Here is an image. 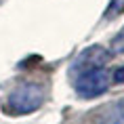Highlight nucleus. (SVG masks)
Wrapping results in <instances>:
<instances>
[{"label": "nucleus", "mask_w": 124, "mask_h": 124, "mask_svg": "<svg viewBox=\"0 0 124 124\" xmlns=\"http://www.w3.org/2000/svg\"><path fill=\"white\" fill-rule=\"evenodd\" d=\"M109 82H111V78H109V74L105 72V67H91V70L78 72L74 88L78 93V97L95 99L109 88Z\"/></svg>", "instance_id": "f03ea898"}, {"label": "nucleus", "mask_w": 124, "mask_h": 124, "mask_svg": "<svg viewBox=\"0 0 124 124\" xmlns=\"http://www.w3.org/2000/svg\"><path fill=\"white\" fill-rule=\"evenodd\" d=\"M109 53H114V55H124V27L116 34V38L111 40Z\"/></svg>", "instance_id": "39448f33"}, {"label": "nucleus", "mask_w": 124, "mask_h": 124, "mask_svg": "<svg viewBox=\"0 0 124 124\" xmlns=\"http://www.w3.org/2000/svg\"><path fill=\"white\" fill-rule=\"evenodd\" d=\"M101 124H124V101L105 107V114L101 118Z\"/></svg>", "instance_id": "20e7f679"}, {"label": "nucleus", "mask_w": 124, "mask_h": 124, "mask_svg": "<svg viewBox=\"0 0 124 124\" xmlns=\"http://www.w3.org/2000/svg\"><path fill=\"white\" fill-rule=\"evenodd\" d=\"M42 103H44V88L34 82H23L8 93L4 109L8 114L21 116V114H32V111L40 109Z\"/></svg>", "instance_id": "f257e3e1"}, {"label": "nucleus", "mask_w": 124, "mask_h": 124, "mask_svg": "<svg viewBox=\"0 0 124 124\" xmlns=\"http://www.w3.org/2000/svg\"><path fill=\"white\" fill-rule=\"evenodd\" d=\"M111 53H107L103 46H91L74 61V70L82 72V70H91V67H103L107 63Z\"/></svg>", "instance_id": "7ed1b4c3"}, {"label": "nucleus", "mask_w": 124, "mask_h": 124, "mask_svg": "<svg viewBox=\"0 0 124 124\" xmlns=\"http://www.w3.org/2000/svg\"><path fill=\"white\" fill-rule=\"evenodd\" d=\"M124 8V0H111L109 2V7H107V17H116L118 13H120V11H122Z\"/></svg>", "instance_id": "423d86ee"}, {"label": "nucleus", "mask_w": 124, "mask_h": 124, "mask_svg": "<svg viewBox=\"0 0 124 124\" xmlns=\"http://www.w3.org/2000/svg\"><path fill=\"white\" fill-rule=\"evenodd\" d=\"M111 78H114V82H118V84H124V65L118 67L116 72H114V76H111Z\"/></svg>", "instance_id": "0eeeda50"}]
</instances>
